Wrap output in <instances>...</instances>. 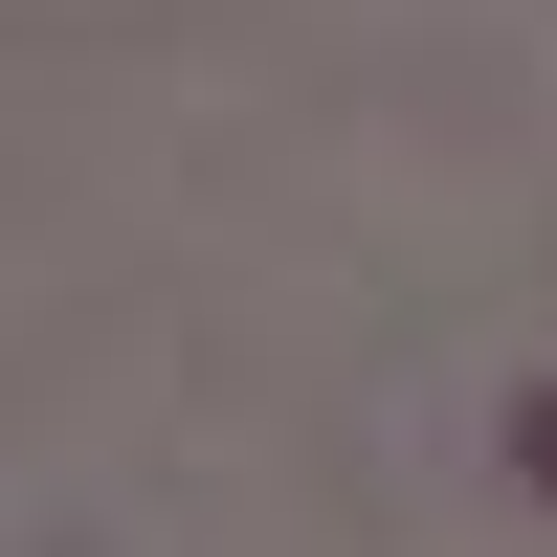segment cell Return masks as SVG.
I'll return each instance as SVG.
<instances>
[{
  "mask_svg": "<svg viewBox=\"0 0 557 557\" xmlns=\"http://www.w3.org/2000/svg\"><path fill=\"white\" fill-rule=\"evenodd\" d=\"M513 491L557 513V380H513Z\"/></svg>",
  "mask_w": 557,
  "mask_h": 557,
  "instance_id": "obj_1",
  "label": "cell"
}]
</instances>
